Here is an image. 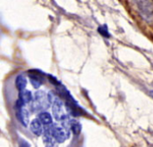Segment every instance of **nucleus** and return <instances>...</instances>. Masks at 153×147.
<instances>
[{
	"instance_id": "obj_1",
	"label": "nucleus",
	"mask_w": 153,
	"mask_h": 147,
	"mask_svg": "<svg viewBox=\"0 0 153 147\" xmlns=\"http://www.w3.org/2000/svg\"><path fill=\"white\" fill-rule=\"evenodd\" d=\"M133 4L143 21L146 22L153 21L152 0H133Z\"/></svg>"
},
{
	"instance_id": "obj_2",
	"label": "nucleus",
	"mask_w": 153,
	"mask_h": 147,
	"mask_svg": "<svg viewBox=\"0 0 153 147\" xmlns=\"http://www.w3.org/2000/svg\"><path fill=\"white\" fill-rule=\"evenodd\" d=\"M32 104V109L33 111L39 112L45 108H48L50 104L47 98V94L43 91H38L35 93L34 100Z\"/></svg>"
},
{
	"instance_id": "obj_3",
	"label": "nucleus",
	"mask_w": 153,
	"mask_h": 147,
	"mask_svg": "<svg viewBox=\"0 0 153 147\" xmlns=\"http://www.w3.org/2000/svg\"><path fill=\"white\" fill-rule=\"evenodd\" d=\"M49 128H50V131H51L53 137L57 142L63 143L69 137L68 132L63 127H56V126L53 125L52 127H49Z\"/></svg>"
},
{
	"instance_id": "obj_4",
	"label": "nucleus",
	"mask_w": 153,
	"mask_h": 147,
	"mask_svg": "<svg viewBox=\"0 0 153 147\" xmlns=\"http://www.w3.org/2000/svg\"><path fill=\"white\" fill-rule=\"evenodd\" d=\"M29 79L30 84L35 87L39 88L43 83V79H42V73L39 71H30L28 73Z\"/></svg>"
},
{
	"instance_id": "obj_5",
	"label": "nucleus",
	"mask_w": 153,
	"mask_h": 147,
	"mask_svg": "<svg viewBox=\"0 0 153 147\" xmlns=\"http://www.w3.org/2000/svg\"><path fill=\"white\" fill-rule=\"evenodd\" d=\"M15 116L22 126L27 127L29 125L30 115L29 112L24 108V106L22 108H15Z\"/></svg>"
},
{
	"instance_id": "obj_6",
	"label": "nucleus",
	"mask_w": 153,
	"mask_h": 147,
	"mask_svg": "<svg viewBox=\"0 0 153 147\" xmlns=\"http://www.w3.org/2000/svg\"><path fill=\"white\" fill-rule=\"evenodd\" d=\"M52 112L55 116V118L57 120V121H60L61 118L63 117V115L65 114L63 112V106H64V104L63 102L61 101V99L56 97L53 104H52Z\"/></svg>"
},
{
	"instance_id": "obj_7",
	"label": "nucleus",
	"mask_w": 153,
	"mask_h": 147,
	"mask_svg": "<svg viewBox=\"0 0 153 147\" xmlns=\"http://www.w3.org/2000/svg\"><path fill=\"white\" fill-rule=\"evenodd\" d=\"M30 131L36 135V136H40L43 132V129H42V123L39 121V119H35L33 120L30 124Z\"/></svg>"
},
{
	"instance_id": "obj_8",
	"label": "nucleus",
	"mask_w": 153,
	"mask_h": 147,
	"mask_svg": "<svg viewBox=\"0 0 153 147\" xmlns=\"http://www.w3.org/2000/svg\"><path fill=\"white\" fill-rule=\"evenodd\" d=\"M20 101H22L24 104H30V102H32L33 100V96H32V93L29 90H22L19 92V98H18Z\"/></svg>"
},
{
	"instance_id": "obj_9",
	"label": "nucleus",
	"mask_w": 153,
	"mask_h": 147,
	"mask_svg": "<svg viewBox=\"0 0 153 147\" xmlns=\"http://www.w3.org/2000/svg\"><path fill=\"white\" fill-rule=\"evenodd\" d=\"M15 87L19 91H22L23 89H25L26 86H27V79L24 75L20 74L15 78Z\"/></svg>"
},
{
	"instance_id": "obj_10",
	"label": "nucleus",
	"mask_w": 153,
	"mask_h": 147,
	"mask_svg": "<svg viewBox=\"0 0 153 147\" xmlns=\"http://www.w3.org/2000/svg\"><path fill=\"white\" fill-rule=\"evenodd\" d=\"M39 121L46 126H48L52 123V116L50 115V113L47 112H42L39 114Z\"/></svg>"
},
{
	"instance_id": "obj_11",
	"label": "nucleus",
	"mask_w": 153,
	"mask_h": 147,
	"mask_svg": "<svg viewBox=\"0 0 153 147\" xmlns=\"http://www.w3.org/2000/svg\"><path fill=\"white\" fill-rule=\"evenodd\" d=\"M70 129L72 130L74 135H79L80 132H81V129H82L81 124L78 121H76L74 120H72L71 121V125H70Z\"/></svg>"
},
{
	"instance_id": "obj_12",
	"label": "nucleus",
	"mask_w": 153,
	"mask_h": 147,
	"mask_svg": "<svg viewBox=\"0 0 153 147\" xmlns=\"http://www.w3.org/2000/svg\"><path fill=\"white\" fill-rule=\"evenodd\" d=\"M99 32H100L103 37H109V33H108V29H107L106 26L100 27V28H99Z\"/></svg>"
},
{
	"instance_id": "obj_13",
	"label": "nucleus",
	"mask_w": 153,
	"mask_h": 147,
	"mask_svg": "<svg viewBox=\"0 0 153 147\" xmlns=\"http://www.w3.org/2000/svg\"><path fill=\"white\" fill-rule=\"evenodd\" d=\"M47 98H48V101L49 104H52L54 100H55V98H56V96H55V94L53 92H48L47 94Z\"/></svg>"
},
{
	"instance_id": "obj_14",
	"label": "nucleus",
	"mask_w": 153,
	"mask_h": 147,
	"mask_svg": "<svg viewBox=\"0 0 153 147\" xmlns=\"http://www.w3.org/2000/svg\"><path fill=\"white\" fill-rule=\"evenodd\" d=\"M19 147H30V144L24 140V139H20L19 141Z\"/></svg>"
},
{
	"instance_id": "obj_15",
	"label": "nucleus",
	"mask_w": 153,
	"mask_h": 147,
	"mask_svg": "<svg viewBox=\"0 0 153 147\" xmlns=\"http://www.w3.org/2000/svg\"><path fill=\"white\" fill-rule=\"evenodd\" d=\"M48 78H49V79H49V81H50L52 84H54V85H56V86H57V87H59V86H60V83L58 82V80H57L56 78L52 77V76H49Z\"/></svg>"
},
{
	"instance_id": "obj_16",
	"label": "nucleus",
	"mask_w": 153,
	"mask_h": 147,
	"mask_svg": "<svg viewBox=\"0 0 153 147\" xmlns=\"http://www.w3.org/2000/svg\"><path fill=\"white\" fill-rule=\"evenodd\" d=\"M151 93H152V96H153V91H152Z\"/></svg>"
}]
</instances>
